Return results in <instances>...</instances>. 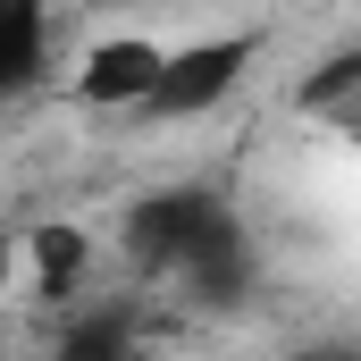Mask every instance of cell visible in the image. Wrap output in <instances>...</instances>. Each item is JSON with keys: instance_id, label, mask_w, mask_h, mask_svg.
I'll use <instances>...</instances> for the list:
<instances>
[{"instance_id": "1", "label": "cell", "mask_w": 361, "mask_h": 361, "mask_svg": "<svg viewBox=\"0 0 361 361\" xmlns=\"http://www.w3.org/2000/svg\"><path fill=\"white\" fill-rule=\"evenodd\" d=\"M252 34H210V42H177V51H160V68H152V85L135 101V118H160V126H185V118H202V109H219L227 92L252 76Z\"/></svg>"}, {"instance_id": "2", "label": "cell", "mask_w": 361, "mask_h": 361, "mask_svg": "<svg viewBox=\"0 0 361 361\" xmlns=\"http://www.w3.org/2000/svg\"><path fill=\"white\" fill-rule=\"evenodd\" d=\"M227 227V210L210 202V193H193V185H177V193H152V202H135V219H126V244L143 252V261H160V269H177L193 244H210Z\"/></svg>"}, {"instance_id": "3", "label": "cell", "mask_w": 361, "mask_h": 361, "mask_svg": "<svg viewBox=\"0 0 361 361\" xmlns=\"http://www.w3.org/2000/svg\"><path fill=\"white\" fill-rule=\"evenodd\" d=\"M160 34H101L85 59H76V76H68V92L85 101V109H135L143 101V85H152V68H160Z\"/></svg>"}, {"instance_id": "4", "label": "cell", "mask_w": 361, "mask_h": 361, "mask_svg": "<svg viewBox=\"0 0 361 361\" xmlns=\"http://www.w3.org/2000/svg\"><path fill=\"white\" fill-rule=\"evenodd\" d=\"M17 277H25V294L34 302H76L92 277V235L85 227H25L17 235Z\"/></svg>"}, {"instance_id": "5", "label": "cell", "mask_w": 361, "mask_h": 361, "mask_svg": "<svg viewBox=\"0 0 361 361\" xmlns=\"http://www.w3.org/2000/svg\"><path fill=\"white\" fill-rule=\"evenodd\" d=\"M361 85V51H336L319 76H302V92H294V109H319V118H345V101H353Z\"/></svg>"}, {"instance_id": "6", "label": "cell", "mask_w": 361, "mask_h": 361, "mask_svg": "<svg viewBox=\"0 0 361 361\" xmlns=\"http://www.w3.org/2000/svg\"><path fill=\"white\" fill-rule=\"evenodd\" d=\"M8 294H17V235L0 227V302H8Z\"/></svg>"}]
</instances>
